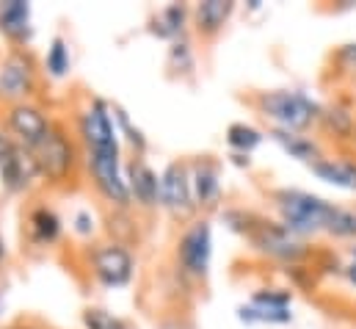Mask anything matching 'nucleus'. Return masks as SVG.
I'll return each mask as SVG.
<instances>
[{
    "mask_svg": "<svg viewBox=\"0 0 356 329\" xmlns=\"http://www.w3.org/2000/svg\"><path fill=\"white\" fill-rule=\"evenodd\" d=\"M33 89V61L25 53H11L0 67V94L6 100H22Z\"/></svg>",
    "mask_w": 356,
    "mask_h": 329,
    "instance_id": "11",
    "label": "nucleus"
},
{
    "mask_svg": "<svg viewBox=\"0 0 356 329\" xmlns=\"http://www.w3.org/2000/svg\"><path fill=\"white\" fill-rule=\"evenodd\" d=\"M354 141H356V130H354Z\"/></svg>",
    "mask_w": 356,
    "mask_h": 329,
    "instance_id": "35",
    "label": "nucleus"
},
{
    "mask_svg": "<svg viewBox=\"0 0 356 329\" xmlns=\"http://www.w3.org/2000/svg\"><path fill=\"white\" fill-rule=\"evenodd\" d=\"M0 33H6L14 42L28 39L31 36V6L22 0L0 3Z\"/></svg>",
    "mask_w": 356,
    "mask_h": 329,
    "instance_id": "17",
    "label": "nucleus"
},
{
    "mask_svg": "<svg viewBox=\"0 0 356 329\" xmlns=\"http://www.w3.org/2000/svg\"><path fill=\"white\" fill-rule=\"evenodd\" d=\"M158 329H191L188 324H182V321H163Z\"/></svg>",
    "mask_w": 356,
    "mask_h": 329,
    "instance_id": "32",
    "label": "nucleus"
},
{
    "mask_svg": "<svg viewBox=\"0 0 356 329\" xmlns=\"http://www.w3.org/2000/svg\"><path fill=\"white\" fill-rule=\"evenodd\" d=\"M321 125L326 130H332L334 136H340V139H348V136L354 139L356 116L348 108H343V105H326L323 114H321Z\"/></svg>",
    "mask_w": 356,
    "mask_h": 329,
    "instance_id": "21",
    "label": "nucleus"
},
{
    "mask_svg": "<svg viewBox=\"0 0 356 329\" xmlns=\"http://www.w3.org/2000/svg\"><path fill=\"white\" fill-rule=\"evenodd\" d=\"M28 230L36 244H53L61 236V222L50 208H33L28 216Z\"/></svg>",
    "mask_w": 356,
    "mask_h": 329,
    "instance_id": "18",
    "label": "nucleus"
},
{
    "mask_svg": "<svg viewBox=\"0 0 356 329\" xmlns=\"http://www.w3.org/2000/svg\"><path fill=\"white\" fill-rule=\"evenodd\" d=\"M177 61L179 70H191L193 67V56H191L185 42H175V47H172V64H177Z\"/></svg>",
    "mask_w": 356,
    "mask_h": 329,
    "instance_id": "28",
    "label": "nucleus"
},
{
    "mask_svg": "<svg viewBox=\"0 0 356 329\" xmlns=\"http://www.w3.org/2000/svg\"><path fill=\"white\" fill-rule=\"evenodd\" d=\"M44 67H47V72L53 78H64L70 72V47H67V42L61 36L53 39V45L47 50V59H44Z\"/></svg>",
    "mask_w": 356,
    "mask_h": 329,
    "instance_id": "24",
    "label": "nucleus"
},
{
    "mask_svg": "<svg viewBox=\"0 0 356 329\" xmlns=\"http://www.w3.org/2000/svg\"><path fill=\"white\" fill-rule=\"evenodd\" d=\"M182 22H185V6H166L161 14H158V20H155V31H158V36H166V39H175L182 33Z\"/></svg>",
    "mask_w": 356,
    "mask_h": 329,
    "instance_id": "23",
    "label": "nucleus"
},
{
    "mask_svg": "<svg viewBox=\"0 0 356 329\" xmlns=\"http://www.w3.org/2000/svg\"><path fill=\"white\" fill-rule=\"evenodd\" d=\"M257 108L276 130H287V133H307L312 125L321 122L323 114V105L298 89L263 91Z\"/></svg>",
    "mask_w": 356,
    "mask_h": 329,
    "instance_id": "2",
    "label": "nucleus"
},
{
    "mask_svg": "<svg viewBox=\"0 0 356 329\" xmlns=\"http://www.w3.org/2000/svg\"><path fill=\"white\" fill-rule=\"evenodd\" d=\"M17 147H19V144H14V141H11V139H8V136L0 130V166L6 164V161H8V158L17 153Z\"/></svg>",
    "mask_w": 356,
    "mask_h": 329,
    "instance_id": "30",
    "label": "nucleus"
},
{
    "mask_svg": "<svg viewBox=\"0 0 356 329\" xmlns=\"http://www.w3.org/2000/svg\"><path fill=\"white\" fill-rule=\"evenodd\" d=\"M337 61H340L346 70H354V72H356V42H351V45H343V47H340Z\"/></svg>",
    "mask_w": 356,
    "mask_h": 329,
    "instance_id": "29",
    "label": "nucleus"
},
{
    "mask_svg": "<svg viewBox=\"0 0 356 329\" xmlns=\"http://www.w3.org/2000/svg\"><path fill=\"white\" fill-rule=\"evenodd\" d=\"M351 260H354V263H356V244H354V247H351Z\"/></svg>",
    "mask_w": 356,
    "mask_h": 329,
    "instance_id": "34",
    "label": "nucleus"
},
{
    "mask_svg": "<svg viewBox=\"0 0 356 329\" xmlns=\"http://www.w3.org/2000/svg\"><path fill=\"white\" fill-rule=\"evenodd\" d=\"M36 166H39V174H44L50 183H61L70 177L72 164H75V153H72V144L70 139L58 130V128H50V133L44 136V141L31 150Z\"/></svg>",
    "mask_w": 356,
    "mask_h": 329,
    "instance_id": "5",
    "label": "nucleus"
},
{
    "mask_svg": "<svg viewBox=\"0 0 356 329\" xmlns=\"http://www.w3.org/2000/svg\"><path fill=\"white\" fill-rule=\"evenodd\" d=\"M263 141H266V133L246 122H232L227 128V144L241 155H252Z\"/></svg>",
    "mask_w": 356,
    "mask_h": 329,
    "instance_id": "19",
    "label": "nucleus"
},
{
    "mask_svg": "<svg viewBox=\"0 0 356 329\" xmlns=\"http://www.w3.org/2000/svg\"><path fill=\"white\" fill-rule=\"evenodd\" d=\"M191 188H193L196 208H216L221 202L218 166L213 161H196L191 169Z\"/></svg>",
    "mask_w": 356,
    "mask_h": 329,
    "instance_id": "13",
    "label": "nucleus"
},
{
    "mask_svg": "<svg viewBox=\"0 0 356 329\" xmlns=\"http://www.w3.org/2000/svg\"><path fill=\"white\" fill-rule=\"evenodd\" d=\"M8 128L19 139V144L25 150H36L44 141V136L50 133V122L44 119V114L39 108L28 105V102L11 105V111H8Z\"/></svg>",
    "mask_w": 356,
    "mask_h": 329,
    "instance_id": "10",
    "label": "nucleus"
},
{
    "mask_svg": "<svg viewBox=\"0 0 356 329\" xmlns=\"http://www.w3.org/2000/svg\"><path fill=\"white\" fill-rule=\"evenodd\" d=\"M113 119L119 122V128L124 130V136H127V141L138 150V153H144L147 150V139H144V133L138 130V128H133V122H130V116H127V111H122L119 105H113Z\"/></svg>",
    "mask_w": 356,
    "mask_h": 329,
    "instance_id": "27",
    "label": "nucleus"
},
{
    "mask_svg": "<svg viewBox=\"0 0 356 329\" xmlns=\"http://www.w3.org/2000/svg\"><path fill=\"white\" fill-rule=\"evenodd\" d=\"M326 236L332 238H343V241H354L356 244V211L354 208H334V216L326 227Z\"/></svg>",
    "mask_w": 356,
    "mask_h": 329,
    "instance_id": "22",
    "label": "nucleus"
},
{
    "mask_svg": "<svg viewBox=\"0 0 356 329\" xmlns=\"http://www.w3.org/2000/svg\"><path fill=\"white\" fill-rule=\"evenodd\" d=\"M238 319L243 324H270V327H284V324H293V310L284 307V310H270V307H257V305H243L238 307Z\"/></svg>",
    "mask_w": 356,
    "mask_h": 329,
    "instance_id": "20",
    "label": "nucleus"
},
{
    "mask_svg": "<svg viewBox=\"0 0 356 329\" xmlns=\"http://www.w3.org/2000/svg\"><path fill=\"white\" fill-rule=\"evenodd\" d=\"M268 139H270L287 158H293V161H301V164L312 166L315 161L323 158L321 144H318L315 139L304 136V133H287V130H276V128H270V130H268Z\"/></svg>",
    "mask_w": 356,
    "mask_h": 329,
    "instance_id": "14",
    "label": "nucleus"
},
{
    "mask_svg": "<svg viewBox=\"0 0 356 329\" xmlns=\"http://www.w3.org/2000/svg\"><path fill=\"white\" fill-rule=\"evenodd\" d=\"M6 260V241H3V236H0V263Z\"/></svg>",
    "mask_w": 356,
    "mask_h": 329,
    "instance_id": "33",
    "label": "nucleus"
},
{
    "mask_svg": "<svg viewBox=\"0 0 356 329\" xmlns=\"http://www.w3.org/2000/svg\"><path fill=\"white\" fill-rule=\"evenodd\" d=\"M273 208L279 213V224H284L296 238L304 241L326 233L337 205L301 188H279L273 191Z\"/></svg>",
    "mask_w": 356,
    "mask_h": 329,
    "instance_id": "1",
    "label": "nucleus"
},
{
    "mask_svg": "<svg viewBox=\"0 0 356 329\" xmlns=\"http://www.w3.org/2000/svg\"><path fill=\"white\" fill-rule=\"evenodd\" d=\"M81 136L86 141L89 155H97V153H119L116 130H113L111 114H108V108H105L102 100H94L89 108L83 111V116H81Z\"/></svg>",
    "mask_w": 356,
    "mask_h": 329,
    "instance_id": "8",
    "label": "nucleus"
},
{
    "mask_svg": "<svg viewBox=\"0 0 356 329\" xmlns=\"http://www.w3.org/2000/svg\"><path fill=\"white\" fill-rule=\"evenodd\" d=\"M309 171L343 191H354L356 194V161L354 158H321L309 166Z\"/></svg>",
    "mask_w": 356,
    "mask_h": 329,
    "instance_id": "15",
    "label": "nucleus"
},
{
    "mask_svg": "<svg viewBox=\"0 0 356 329\" xmlns=\"http://www.w3.org/2000/svg\"><path fill=\"white\" fill-rule=\"evenodd\" d=\"M161 205L177 219L191 216L196 208L193 188H191V169L182 161L169 164L161 174Z\"/></svg>",
    "mask_w": 356,
    "mask_h": 329,
    "instance_id": "7",
    "label": "nucleus"
},
{
    "mask_svg": "<svg viewBox=\"0 0 356 329\" xmlns=\"http://www.w3.org/2000/svg\"><path fill=\"white\" fill-rule=\"evenodd\" d=\"M127 188H130V197L144 205V208H155L161 205V177L144 164L141 158L130 161L127 166Z\"/></svg>",
    "mask_w": 356,
    "mask_h": 329,
    "instance_id": "12",
    "label": "nucleus"
},
{
    "mask_svg": "<svg viewBox=\"0 0 356 329\" xmlns=\"http://www.w3.org/2000/svg\"><path fill=\"white\" fill-rule=\"evenodd\" d=\"M252 305H257V307H270V310H284V307H290L293 305V293L290 291H284V288H260V291H254L252 293V299H249Z\"/></svg>",
    "mask_w": 356,
    "mask_h": 329,
    "instance_id": "25",
    "label": "nucleus"
},
{
    "mask_svg": "<svg viewBox=\"0 0 356 329\" xmlns=\"http://www.w3.org/2000/svg\"><path fill=\"white\" fill-rule=\"evenodd\" d=\"M235 11V3L232 0H202L196 6V31L202 36H216L224 31V25L229 22Z\"/></svg>",
    "mask_w": 356,
    "mask_h": 329,
    "instance_id": "16",
    "label": "nucleus"
},
{
    "mask_svg": "<svg viewBox=\"0 0 356 329\" xmlns=\"http://www.w3.org/2000/svg\"><path fill=\"white\" fill-rule=\"evenodd\" d=\"M179 266L196 277V280H204L210 274V260H213V227L210 222H193L182 238H179L177 247Z\"/></svg>",
    "mask_w": 356,
    "mask_h": 329,
    "instance_id": "3",
    "label": "nucleus"
},
{
    "mask_svg": "<svg viewBox=\"0 0 356 329\" xmlns=\"http://www.w3.org/2000/svg\"><path fill=\"white\" fill-rule=\"evenodd\" d=\"M83 324H86V329H127L122 319H116V316H111L108 310H99V307H89L83 313Z\"/></svg>",
    "mask_w": 356,
    "mask_h": 329,
    "instance_id": "26",
    "label": "nucleus"
},
{
    "mask_svg": "<svg viewBox=\"0 0 356 329\" xmlns=\"http://www.w3.org/2000/svg\"><path fill=\"white\" fill-rule=\"evenodd\" d=\"M94 274L102 285L108 288H122L133 280V254L122 244H108V247L94 252Z\"/></svg>",
    "mask_w": 356,
    "mask_h": 329,
    "instance_id": "9",
    "label": "nucleus"
},
{
    "mask_svg": "<svg viewBox=\"0 0 356 329\" xmlns=\"http://www.w3.org/2000/svg\"><path fill=\"white\" fill-rule=\"evenodd\" d=\"M249 241L254 244L257 252H263L273 260H282V263H298L304 254H307V247L301 238H296L284 224L279 222H257V227L249 233Z\"/></svg>",
    "mask_w": 356,
    "mask_h": 329,
    "instance_id": "4",
    "label": "nucleus"
},
{
    "mask_svg": "<svg viewBox=\"0 0 356 329\" xmlns=\"http://www.w3.org/2000/svg\"><path fill=\"white\" fill-rule=\"evenodd\" d=\"M75 222H78V233H81V236H89L91 230H94V222H91L89 213H78Z\"/></svg>",
    "mask_w": 356,
    "mask_h": 329,
    "instance_id": "31",
    "label": "nucleus"
},
{
    "mask_svg": "<svg viewBox=\"0 0 356 329\" xmlns=\"http://www.w3.org/2000/svg\"><path fill=\"white\" fill-rule=\"evenodd\" d=\"M89 171L91 180L97 185V191L113 202L116 208H127L130 205V188H127V180L122 177V169H119V153H97L89 155Z\"/></svg>",
    "mask_w": 356,
    "mask_h": 329,
    "instance_id": "6",
    "label": "nucleus"
}]
</instances>
